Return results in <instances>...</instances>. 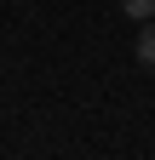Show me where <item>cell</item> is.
<instances>
[{
	"instance_id": "1",
	"label": "cell",
	"mask_w": 155,
	"mask_h": 160,
	"mask_svg": "<svg viewBox=\"0 0 155 160\" xmlns=\"http://www.w3.org/2000/svg\"><path fill=\"white\" fill-rule=\"evenodd\" d=\"M138 63H144V69H155V17L138 29Z\"/></svg>"
},
{
	"instance_id": "2",
	"label": "cell",
	"mask_w": 155,
	"mask_h": 160,
	"mask_svg": "<svg viewBox=\"0 0 155 160\" xmlns=\"http://www.w3.org/2000/svg\"><path fill=\"white\" fill-rule=\"evenodd\" d=\"M121 12L132 17V23H149V17H155V0H121Z\"/></svg>"
}]
</instances>
